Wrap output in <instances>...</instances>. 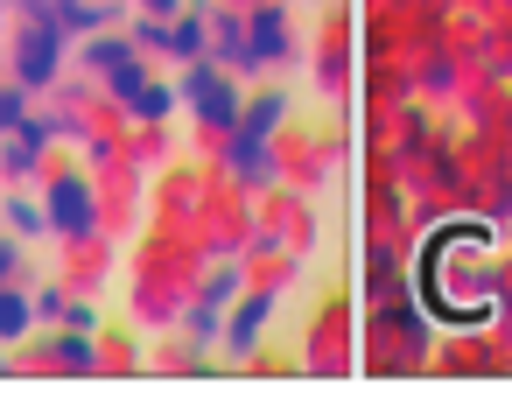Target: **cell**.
Masks as SVG:
<instances>
[{
	"instance_id": "cell-1",
	"label": "cell",
	"mask_w": 512,
	"mask_h": 393,
	"mask_svg": "<svg viewBox=\"0 0 512 393\" xmlns=\"http://www.w3.org/2000/svg\"><path fill=\"white\" fill-rule=\"evenodd\" d=\"M414 288H421V302H428V316H435V323H491V309H498L491 225H477V218L442 225V232L421 246Z\"/></svg>"
},
{
	"instance_id": "cell-2",
	"label": "cell",
	"mask_w": 512,
	"mask_h": 393,
	"mask_svg": "<svg viewBox=\"0 0 512 393\" xmlns=\"http://www.w3.org/2000/svg\"><path fill=\"white\" fill-rule=\"evenodd\" d=\"M57 57H64V22L43 8V0H36V8H29V29H22V85H50L57 78Z\"/></svg>"
},
{
	"instance_id": "cell-3",
	"label": "cell",
	"mask_w": 512,
	"mask_h": 393,
	"mask_svg": "<svg viewBox=\"0 0 512 393\" xmlns=\"http://www.w3.org/2000/svg\"><path fill=\"white\" fill-rule=\"evenodd\" d=\"M183 99H190V106H197V113H204L211 127H225V134L239 127V92H232V85H225V78H218L211 64H197V71H190Z\"/></svg>"
},
{
	"instance_id": "cell-4",
	"label": "cell",
	"mask_w": 512,
	"mask_h": 393,
	"mask_svg": "<svg viewBox=\"0 0 512 393\" xmlns=\"http://www.w3.org/2000/svg\"><path fill=\"white\" fill-rule=\"evenodd\" d=\"M50 225H57V232H92V190H85L78 176H57V190H50Z\"/></svg>"
},
{
	"instance_id": "cell-5",
	"label": "cell",
	"mask_w": 512,
	"mask_h": 393,
	"mask_svg": "<svg viewBox=\"0 0 512 393\" xmlns=\"http://www.w3.org/2000/svg\"><path fill=\"white\" fill-rule=\"evenodd\" d=\"M288 50V22L281 15H253V29H246V64H274Z\"/></svg>"
},
{
	"instance_id": "cell-6",
	"label": "cell",
	"mask_w": 512,
	"mask_h": 393,
	"mask_svg": "<svg viewBox=\"0 0 512 393\" xmlns=\"http://www.w3.org/2000/svg\"><path fill=\"white\" fill-rule=\"evenodd\" d=\"M281 113H288V99H281V92H267V99H253V106H246V120L232 127V141H267V134L281 127Z\"/></svg>"
},
{
	"instance_id": "cell-7",
	"label": "cell",
	"mask_w": 512,
	"mask_h": 393,
	"mask_svg": "<svg viewBox=\"0 0 512 393\" xmlns=\"http://www.w3.org/2000/svg\"><path fill=\"white\" fill-rule=\"evenodd\" d=\"M267 309H274V295H253V302L239 309V323H232V344H239V351H253V337H260V323H267Z\"/></svg>"
},
{
	"instance_id": "cell-8",
	"label": "cell",
	"mask_w": 512,
	"mask_h": 393,
	"mask_svg": "<svg viewBox=\"0 0 512 393\" xmlns=\"http://www.w3.org/2000/svg\"><path fill=\"white\" fill-rule=\"evenodd\" d=\"M22 330H29V302L0 281V337H22Z\"/></svg>"
},
{
	"instance_id": "cell-9",
	"label": "cell",
	"mask_w": 512,
	"mask_h": 393,
	"mask_svg": "<svg viewBox=\"0 0 512 393\" xmlns=\"http://www.w3.org/2000/svg\"><path fill=\"white\" fill-rule=\"evenodd\" d=\"M127 106H134V113H141V120H162V113H169V106H176V92H162V85H141V92H134V99H127Z\"/></svg>"
},
{
	"instance_id": "cell-10",
	"label": "cell",
	"mask_w": 512,
	"mask_h": 393,
	"mask_svg": "<svg viewBox=\"0 0 512 393\" xmlns=\"http://www.w3.org/2000/svg\"><path fill=\"white\" fill-rule=\"evenodd\" d=\"M232 155H239V176H246V183H260V176H267V155H260V141H232Z\"/></svg>"
},
{
	"instance_id": "cell-11",
	"label": "cell",
	"mask_w": 512,
	"mask_h": 393,
	"mask_svg": "<svg viewBox=\"0 0 512 393\" xmlns=\"http://www.w3.org/2000/svg\"><path fill=\"white\" fill-rule=\"evenodd\" d=\"M169 50H176V57H197V50H204V29H197V22H176V29H169Z\"/></svg>"
},
{
	"instance_id": "cell-12",
	"label": "cell",
	"mask_w": 512,
	"mask_h": 393,
	"mask_svg": "<svg viewBox=\"0 0 512 393\" xmlns=\"http://www.w3.org/2000/svg\"><path fill=\"white\" fill-rule=\"evenodd\" d=\"M57 358H64L71 372H85V365H92V344H85V337H64V344H57Z\"/></svg>"
},
{
	"instance_id": "cell-13",
	"label": "cell",
	"mask_w": 512,
	"mask_h": 393,
	"mask_svg": "<svg viewBox=\"0 0 512 393\" xmlns=\"http://www.w3.org/2000/svg\"><path fill=\"white\" fill-rule=\"evenodd\" d=\"M22 127V92H0V134Z\"/></svg>"
},
{
	"instance_id": "cell-14",
	"label": "cell",
	"mask_w": 512,
	"mask_h": 393,
	"mask_svg": "<svg viewBox=\"0 0 512 393\" xmlns=\"http://www.w3.org/2000/svg\"><path fill=\"white\" fill-rule=\"evenodd\" d=\"M8 274H15V246H8V239H0V281H8Z\"/></svg>"
},
{
	"instance_id": "cell-15",
	"label": "cell",
	"mask_w": 512,
	"mask_h": 393,
	"mask_svg": "<svg viewBox=\"0 0 512 393\" xmlns=\"http://www.w3.org/2000/svg\"><path fill=\"white\" fill-rule=\"evenodd\" d=\"M148 8H155V15H176V0H148Z\"/></svg>"
}]
</instances>
